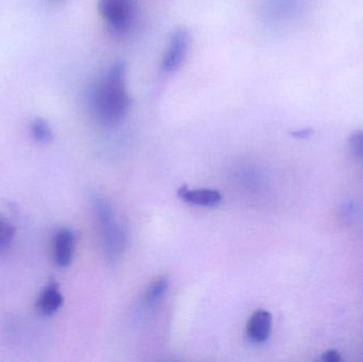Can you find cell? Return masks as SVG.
I'll return each mask as SVG.
<instances>
[{
	"instance_id": "obj_8",
	"label": "cell",
	"mask_w": 363,
	"mask_h": 362,
	"mask_svg": "<svg viewBox=\"0 0 363 362\" xmlns=\"http://www.w3.org/2000/svg\"><path fill=\"white\" fill-rule=\"evenodd\" d=\"M181 199L192 205L198 206H216L221 202V193L215 189L200 188L188 189L183 187L179 191Z\"/></svg>"
},
{
	"instance_id": "obj_6",
	"label": "cell",
	"mask_w": 363,
	"mask_h": 362,
	"mask_svg": "<svg viewBox=\"0 0 363 362\" xmlns=\"http://www.w3.org/2000/svg\"><path fill=\"white\" fill-rule=\"evenodd\" d=\"M63 304L64 298L60 290L59 285L55 282H49L44 287L36 301V310L42 316L50 317L57 314Z\"/></svg>"
},
{
	"instance_id": "obj_1",
	"label": "cell",
	"mask_w": 363,
	"mask_h": 362,
	"mask_svg": "<svg viewBox=\"0 0 363 362\" xmlns=\"http://www.w3.org/2000/svg\"><path fill=\"white\" fill-rule=\"evenodd\" d=\"M91 106L96 118L104 125H116L123 120L131 106L125 64H115L96 83L91 91Z\"/></svg>"
},
{
	"instance_id": "obj_12",
	"label": "cell",
	"mask_w": 363,
	"mask_h": 362,
	"mask_svg": "<svg viewBox=\"0 0 363 362\" xmlns=\"http://www.w3.org/2000/svg\"><path fill=\"white\" fill-rule=\"evenodd\" d=\"M349 149L352 155L363 163V131H356L350 136Z\"/></svg>"
},
{
	"instance_id": "obj_10",
	"label": "cell",
	"mask_w": 363,
	"mask_h": 362,
	"mask_svg": "<svg viewBox=\"0 0 363 362\" xmlns=\"http://www.w3.org/2000/svg\"><path fill=\"white\" fill-rule=\"evenodd\" d=\"M168 286H169V282H168L167 278H157L147 289L146 295H145V302L149 305L157 303L165 295Z\"/></svg>"
},
{
	"instance_id": "obj_4",
	"label": "cell",
	"mask_w": 363,
	"mask_h": 362,
	"mask_svg": "<svg viewBox=\"0 0 363 362\" xmlns=\"http://www.w3.org/2000/svg\"><path fill=\"white\" fill-rule=\"evenodd\" d=\"M189 45L190 35L186 30L179 29L174 32L164 55L163 69L166 72H174L181 67L187 57Z\"/></svg>"
},
{
	"instance_id": "obj_11",
	"label": "cell",
	"mask_w": 363,
	"mask_h": 362,
	"mask_svg": "<svg viewBox=\"0 0 363 362\" xmlns=\"http://www.w3.org/2000/svg\"><path fill=\"white\" fill-rule=\"evenodd\" d=\"M14 227L0 215V253L9 250L14 240Z\"/></svg>"
},
{
	"instance_id": "obj_9",
	"label": "cell",
	"mask_w": 363,
	"mask_h": 362,
	"mask_svg": "<svg viewBox=\"0 0 363 362\" xmlns=\"http://www.w3.org/2000/svg\"><path fill=\"white\" fill-rule=\"evenodd\" d=\"M32 136L40 144H48L52 140L53 134L49 123L44 118H35L30 125Z\"/></svg>"
},
{
	"instance_id": "obj_7",
	"label": "cell",
	"mask_w": 363,
	"mask_h": 362,
	"mask_svg": "<svg viewBox=\"0 0 363 362\" xmlns=\"http://www.w3.org/2000/svg\"><path fill=\"white\" fill-rule=\"evenodd\" d=\"M272 329V316L267 310H257L247 323V337L252 341L262 344L268 340Z\"/></svg>"
},
{
	"instance_id": "obj_2",
	"label": "cell",
	"mask_w": 363,
	"mask_h": 362,
	"mask_svg": "<svg viewBox=\"0 0 363 362\" xmlns=\"http://www.w3.org/2000/svg\"><path fill=\"white\" fill-rule=\"evenodd\" d=\"M98 8L108 29L116 35L129 32L138 16L136 0H99Z\"/></svg>"
},
{
	"instance_id": "obj_5",
	"label": "cell",
	"mask_w": 363,
	"mask_h": 362,
	"mask_svg": "<svg viewBox=\"0 0 363 362\" xmlns=\"http://www.w3.org/2000/svg\"><path fill=\"white\" fill-rule=\"evenodd\" d=\"M76 238L69 229H61L53 237V255L60 267L65 268L72 264L74 259Z\"/></svg>"
},
{
	"instance_id": "obj_3",
	"label": "cell",
	"mask_w": 363,
	"mask_h": 362,
	"mask_svg": "<svg viewBox=\"0 0 363 362\" xmlns=\"http://www.w3.org/2000/svg\"><path fill=\"white\" fill-rule=\"evenodd\" d=\"M95 210L101 225L104 246L111 259H116L121 255L125 244V238L121 225L113 213L112 208L104 200L96 198Z\"/></svg>"
},
{
	"instance_id": "obj_13",
	"label": "cell",
	"mask_w": 363,
	"mask_h": 362,
	"mask_svg": "<svg viewBox=\"0 0 363 362\" xmlns=\"http://www.w3.org/2000/svg\"><path fill=\"white\" fill-rule=\"evenodd\" d=\"M321 361L326 362H339L341 361V356L337 351L330 350L322 355Z\"/></svg>"
}]
</instances>
